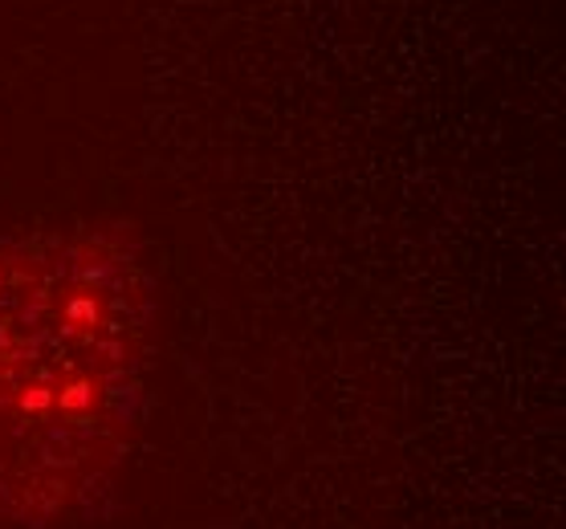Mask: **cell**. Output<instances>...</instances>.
Here are the masks:
<instances>
[{
	"label": "cell",
	"mask_w": 566,
	"mask_h": 529,
	"mask_svg": "<svg viewBox=\"0 0 566 529\" xmlns=\"http://www.w3.org/2000/svg\"><path fill=\"white\" fill-rule=\"evenodd\" d=\"M159 285L118 220L0 233V529L115 514L151 408Z\"/></svg>",
	"instance_id": "cell-1"
}]
</instances>
